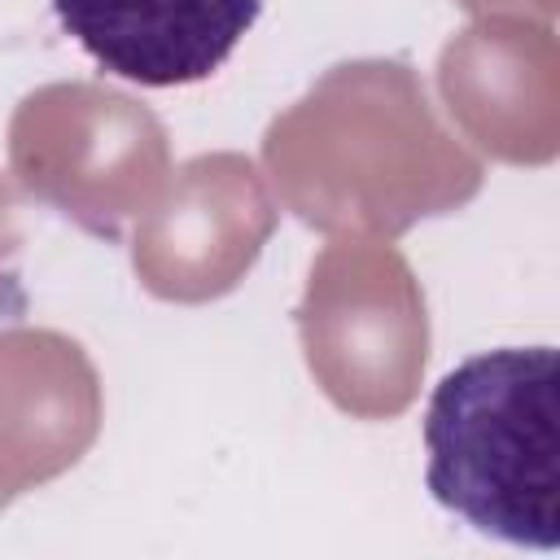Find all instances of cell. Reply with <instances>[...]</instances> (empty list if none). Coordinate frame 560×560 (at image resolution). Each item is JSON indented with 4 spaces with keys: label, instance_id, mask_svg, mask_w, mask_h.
Segmentation results:
<instances>
[{
    "label": "cell",
    "instance_id": "7a4b0ae2",
    "mask_svg": "<svg viewBox=\"0 0 560 560\" xmlns=\"http://www.w3.org/2000/svg\"><path fill=\"white\" fill-rule=\"evenodd\" d=\"M66 35L118 79L140 88H179L214 74L262 0H52Z\"/></svg>",
    "mask_w": 560,
    "mask_h": 560
},
{
    "label": "cell",
    "instance_id": "6da1fadb",
    "mask_svg": "<svg viewBox=\"0 0 560 560\" xmlns=\"http://www.w3.org/2000/svg\"><path fill=\"white\" fill-rule=\"evenodd\" d=\"M429 494L512 547H560V372L551 346H508L446 372L424 411Z\"/></svg>",
    "mask_w": 560,
    "mask_h": 560
}]
</instances>
